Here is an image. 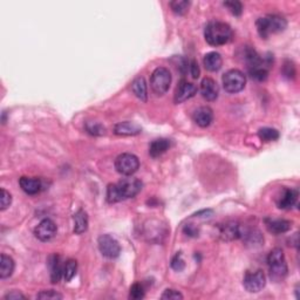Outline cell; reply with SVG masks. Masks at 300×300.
<instances>
[{
    "instance_id": "8992f818",
    "label": "cell",
    "mask_w": 300,
    "mask_h": 300,
    "mask_svg": "<svg viewBox=\"0 0 300 300\" xmlns=\"http://www.w3.org/2000/svg\"><path fill=\"white\" fill-rule=\"evenodd\" d=\"M222 81L223 87H224L226 92L236 94L244 89L246 83V78L243 72L238 71V69H231V71L226 72L225 74L223 75Z\"/></svg>"
},
{
    "instance_id": "5bb4252c",
    "label": "cell",
    "mask_w": 300,
    "mask_h": 300,
    "mask_svg": "<svg viewBox=\"0 0 300 300\" xmlns=\"http://www.w3.org/2000/svg\"><path fill=\"white\" fill-rule=\"evenodd\" d=\"M298 190L296 189H284L282 194L278 197L277 205L282 210H289L293 208L298 201Z\"/></svg>"
},
{
    "instance_id": "e575fe53",
    "label": "cell",
    "mask_w": 300,
    "mask_h": 300,
    "mask_svg": "<svg viewBox=\"0 0 300 300\" xmlns=\"http://www.w3.org/2000/svg\"><path fill=\"white\" fill-rule=\"evenodd\" d=\"M282 72H284V75L285 76H287V78L291 79L295 74L294 66H293V64H291V62H289V61H286L284 68H282Z\"/></svg>"
},
{
    "instance_id": "4316f807",
    "label": "cell",
    "mask_w": 300,
    "mask_h": 300,
    "mask_svg": "<svg viewBox=\"0 0 300 300\" xmlns=\"http://www.w3.org/2000/svg\"><path fill=\"white\" fill-rule=\"evenodd\" d=\"M170 8H172L173 12H175L176 15L183 16L188 12V10L190 8V2H187V0H176V2H172L169 4Z\"/></svg>"
},
{
    "instance_id": "44dd1931",
    "label": "cell",
    "mask_w": 300,
    "mask_h": 300,
    "mask_svg": "<svg viewBox=\"0 0 300 300\" xmlns=\"http://www.w3.org/2000/svg\"><path fill=\"white\" fill-rule=\"evenodd\" d=\"M170 148V142L169 139L167 138H159V139H155L154 142L150 144V148H149V154L152 158H160V156L165 154Z\"/></svg>"
},
{
    "instance_id": "3957f363",
    "label": "cell",
    "mask_w": 300,
    "mask_h": 300,
    "mask_svg": "<svg viewBox=\"0 0 300 300\" xmlns=\"http://www.w3.org/2000/svg\"><path fill=\"white\" fill-rule=\"evenodd\" d=\"M268 271H270L271 280L280 282L287 275V263H286L284 251L275 247L267 256Z\"/></svg>"
},
{
    "instance_id": "f1b7e54d",
    "label": "cell",
    "mask_w": 300,
    "mask_h": 300,
    "mask_svg": "<svg viewBox=\"0 0 300 300\" xmlns=\"http://www.w3.org/2000/svg\"><path fill=\"white\" fill-rule=\"evenodd\" d=\"M86 130L89 132L90 135L94 136H101L106 134V128L102 124L97 123V122H88L86 124Z\"/></svg>"
},
{
    "instance_id": "f546056e",
    "label": "cell",
    "mask_w": 300,
    "mask_h": 300,
    "mask_svg": "<svg viewBox=\"0 0 300 300\" xmlns=\"http://www.w3.org/2000/svg\"><path fill=\"white\" fill-rule=\"evenodd\" d=\"M224 6L229 9V11L232 13L233 16H240L243 12V5L240 2H225Z\"/></svg>"
},
{
    "instance_id": "83f0119b",
    "label": "cell",
    "mask_w": 300,
    "mask_h": 300,
    "mask_svg": "<svg viewBox=\"0 0 300 300\" xmlns=\"http://www.w3.org/2000/svg\"><path fill=\"white\" fill-rule=\"evenodd\" d=\"M145 295L144 287H143L142 284L139 282H135L134 285L130 287V291H129V298L132 300H139L143 299Z\"/></svg>"
},
{
    "instance_id": "52a82bcc",
    "label": "cell",
    "mask_w": 300,
    "mask_h": 300,
    "mask_svg": "<svg viewBox=\"0 0 300 300\" xmlns=\"http://www.w3.org/2000/svg\"><path fill=\"white\" fill-rule=\"evenodd\" d=\"M139 168V160L137 156L129 154V153H125V154L118 155L117 159L115 160V169L118 174L123 176H131L137 172Z\"/></svg>"
},
{
    "instance_id": "7402d4cb",
    "label": "cell",
    "mask_w": 300,
    "mask_h": 300,
    "mask_svg": "<svg viewBox=\"0 0 300 300\" xmlns=\"http://www.w3.org/2000/svg\"><path fill=\"white\" fill-rule=\"evenodd\" d=\"M131 90L136 97H138L143 102H146V100H148V90H146L144 78H142V76L136 78L131 83Z\"/></svg>"
},
{
    "instance_id": "d6986e66",
    "label": "cell",
    "mask_w": 300,
    "mask_h": 300,
    "mask_svg": "<svg viewBox=\"0 0 300 300\" xmlns=\"http://www.w3.org/2000/svg\"><path fill=\"white\" fill-rule=\"evenodd\" d=\"M20 187L27 195H37L40 193L43 183L39 179H33V177H22L19 181Z\"/></svg>"
},
{
    "instance_id": "603a6c76",
    "label": "cell",
    "mask_w": 300,
    "mask_h": 300,
    "mask_svg": "<svg viewBox=\"0 0 300 300\" xmlns=\"http://www.w3.org/2000/svg\"><path fill=\"white\" fill-rule=\"evenodd\" d=\"M74 232L76 235H81L88 229V215L86 211L79 210L74 215Z\"/></svg>"
},
{
    "instance_id": "484cf974",
    "label": "cell",
    "mask_w": 300,
    "mask_h": 300,
    "mask_svg": "<svg viewBox=\"0 0 300 300\" xmlns=\"http://www.w3.org/2000/svg\"><path fill=\"white\" fill-rule=\"evenodd\" d=\"M78 271V263L74 259H69L64 265V279L66 281H71L75 277Z\"/></svg>"
},
{
    "instance_id": "277c9868",
    "label": "cell",
    "mask_w": 300,
    "mask_h": 300,
    "mask_svg": "<svg viewBox=\"0 0 300 300\" xmlns=\"http://www.w3.org/2000/svg\"><path fill=\"white\" fill-rule=\"evenodd\" d=\"M256 25L259 36L263 39H267L271 34L285 31L286 27H287V22H286L285 18L278 15H268L258 19Z\"/></svg>"
},
{
    "instance_id": "d6a6232c",
    "label": "cell",
    "mask_w": 300,
    "mask_h": 300,
    "mask_svg": "<svg viewBox=\"0 0 300 300\" xmlns=\"http://www.w3.org/2000/svg\"><path fill=\"white\" fill-rule=\"evenodd\" d=\"M161 299H169V300H179V299H183L182 293H180L179 291L173 288H168L166 289L165 293L161 295Z\"/></svg>"
},
{
    "instance_id": "e0dca14e",
    "label": "cell",
    "mask_w": 300,
    "mask_h": 300,
    "mask_svg": "<svg viewBox=\"0 0 300 300\" xmlns=\"http://www.w3.org/2000/svg\"><path fill=\"white\" fill-rule=\"evenodd\" d=\"M142 128L134 122H120L114 127V132L120 136H135L141 134Z\"/></svg>"
},
{
    "instance_id": "5b68a950",
    "label": "cell",
    "mask_w": 300,
    "mask_h": 300,
    "mask_svg": "<svg viewBox=\"0 0 300 300\" xmlns=\"http://www.w3.org/2000/svg\"><path fill=\"white\" fill-rule=\"evenodd\" d=\"M170 83H172V74H170L169 69L159 67L153 72L152 78H150V86L156 95H163L168 92Z\"/></svg>"
},
{
    "instance_id": "836d02e7",
    "label": "cell",
    "mask_w": 300,
    "mask_h": 300,
    "mask_svg": "<svg viewBox=\"0 0 300 300\" xmlns=\"http://www.w3.org/2000/svg\"><path fill=\"white\" fill-rule=\"evenodd\" d=\"M38 299H62V295L58 292L50 289V291H43L37 295Z\"/></svg>"
},
{
    "instance_id": "d590c367",
    "label": "cell",
    "mask_w": 300,
    "mask_h": 300,
    "mask_svg": "<svg viewBox=\"0 0 300 300\" xmlns=\"http://www.w3.org/2000/svg\"><path fill=\"white\" fill-rule=\"evenodd\" d=\"M189 68H190V73H191V75H193L194 79L200 78V73L201 72H200V67H198V64L196 61H195V60L191 61Z\"/></svg>"
},
{
    "instance_id": "8d00e7d4",
    "label": "cell",
    "mask_w": 300,
    "mask_h": 300,
    "mask_svg": "<svg viewBox=\"0 0 300 300\" xmlns=\"http://www.w3.org/2000/svg\"><path fill=\"white\" fill-rule=\"evenodd\" d=\"M4 299L6 300H18V299H26V296L22 294V293L18 292V291H13L11 293H9V294H6L4 296Z\"/></svg>"
},
{
    "instance_id": "7c38bea8",
    "label": "cell",
    "mask_w": 300,
    "mask_h": 300,
    "mask_svg": "<svg viewBox=\"0 0 300 300\" xmlns=\"http://www.w3.org/2000/svg\"><path fill=\"white\" fill-rule=\"evenodd\" d=\"M201 93L207 101H215L219 94L217 82L211 78L203 79L201 82Z\"/></svg>"
},
{
    "instance_id": "2e32d148",
    "label": "cell",
    "mask_w": 300,
    "mask_h": 300,
    "mask_svg": "<svg viewBox=\"0 0 300 300\" xmlns=\"http://www.w3.org/2000/svg\"><path fill=\"white\" fill-rule=\"evenodd\" d=\"M64 265L65 264H62L60 256H58V254H53L48 259V266L51 270V280L53 284H57L64 277Z\"/></svg>"
},
{
    "instance_id": "ac0fdd59",
    "label": "cell",
    "mask_w": 300,
    "mask_h": 300,
    "mask_svg": "<svg viewBox=\"0 0 300 300\" xmlns=\"http://www.w3.org/2000/svg\"><path fill=\"white\" fill-rule=\"evenodd\" d=\"M292 226V222L287 219H267L266 228L268 231L273 235H280V233L287 232Z\"/></svg>"
},
{
    "instance_id": "ba28073f",
    "label": "cell",
    "mask_w": 300,
    "mask_h": 300,
    "mask_svg": "<svg viewBox=\"0 0 300 300\" xmlns=\"http://www.w3.org/2000/svg\"><path fill=\"white\" fill-rule=\"evenodd\" d=\"M99 244V250L102 253L103 257L109 258V259H114L117 258L121 253V246L116 239L110 235H102L99 237L97 240Z\"/></svg>"
},
{
    "instance_id": "cb8c5ba5",
    "label": "cell",
    "mask_w": 300,
    "mask_h": 300,
    "mask_svg": "<svg viewBox=\"0 0 300 300\" xmlns=\"http://www.w3.org/2000/svg\"><path fill=\"white\" fill-rule=\"evenodd\" d=\"M15 271V260L10 256L2 254V260H0V278L6 279L11 277Z\"/></svg>"
},
{
    "instance_id": "ffe728a7",
    "label": "cell",
    "mask_w": 300,
    "mask_h": 300,
    "mask_svg": "<svg viewBox=\"0 0 300 300\" xmlns=\"http://www.w3.org/2000/svg\"><path fill=\"white\" fill-rule=\"evenodd\" d=\"M203 64L208 71L217 72L222 67L223 59L219 53H216V52H210V53L205 54V57L203 59Z\"/></svg>"
},
{
    "instance_id": "9a60e30c",
    "label": "cell",
    "mask_w": 300,
    "mask_h": 300,
    "mask_svg": "<svg viewBox=\"0 0 300 300\" xmlns=\"http://www.w3.org/2000/svg\"><path fill=\"white\" fill-rule=\"evenodd\" d=\"M219 236L224 240H233L240 238L242 236V229L236 222H229L219 226Z\"/></svg>"
},
{
    "instance_id": "74e56055",
    "label": "cell",
    "mask_w": 300,
    "mask_h": 300,
    "mask_svg": "<svg viewBox=\"0 0 300 300\" xmlns=\"http://www.w3.org/2000/svg\"><path fill=\"white\" fill-rule=\"evenodd\" d=\"M184 233H187V235L190 237H196L198 236V230L195 228V226L189 224L186 225V228H184Z\"/></svg>"
},
{
    "instance_id": "6da1fadb",
    "label": "cell",
    "mask_w": 300,
    "mask_h": 300,
    "mask_svg": "<svg viewBox=\"0 0 300 300\" xmlns=\"http://www.w3.org/2000/svg\"><path fill=\"white\" fill-rule=\"evenodd\" d=\"M141 190V181L128 176L127 179H122L120 182L108 186L107 201L109 203H117V202L135 197Z\"/></svg>"
},
{
    "instance_id": "1f68e13d",
    "label": "cell",
    "mask_w": 300,
    "mask_h": 300,
    "mask_svg": "<svg viewBox=\"0 0 300 300\" xmlns=\"http://www.w3.org/2000/svg\"><path fill=\"white\" fill-rule=\"evenodd\" d=\"M11 203H12L11 194H10L8 190L2 189V200H0V205H2L0 209H2V211H5L6 209L11 205Z\"/></svg>"
},
{
    "instance_id": "7a4b0ae2",
    "label": "cell",
    "mask_w": 300,
    "mask_h": 300,
    "mask_svg": "<svg viewBox=\"0 0 300 300\" xmlns=\"http://www.w3.org/2000/svg\"><path fill=\"white\" fill-rule=\"evenodd\" d=\"M205 40L211 46L218 47L231 41L233 32L228 24L222 22H211L205 26Z\"/></svg>"
},
{
    "instance_id": "4dcf8cb0",
    "label": "cell",
    "mask_w": 300,
    "mask_h": 300,
    "mask_svg": "<svg viewBox=\"0 0 300 300\" xmlns=\"http://www.w3.org/2000/svg\"><path fill=\"white\" fill-rule=\"evenodd\" d=\"M172 267H173V270H175L177 272H181L184 270V267H186V263H184V260L182 258V253L177 252L175 254V257L172 259Z\"/></svg>"
},
{
    "instance_id": "4fadbf2b",
    "label": "cell",
    "mask_w": 300,
    "mask_h": 300,
    "mask_svg": "<svg viewBox=\"0 0 300 300\" xmlns=\"http://www.w3.org/2000/svg\"><path fill=\"white\" fill-rule=\"evenodd\" d=\"M193 118L197 125L202 128H207L214 121V111L209 107H200L194 111Z\"/></svg>"
},
{
    "instance_id": "30bf717a",
    "label": "cell",
    "mask_w": 300,
    "mask_h": 300,
    "mask_svg": "<svg viewBox=\"0 0 300 300\" xmlns=\"http://www.w3.org/2000/svg\"><path fill=\"white\" fill-rule=\"evenodd\" d=\"M57 231L58 229L55 223L50 218H45L34 229V235L41 242H48L57 235Z\"/></svg>"
},
{
    "instance_id": "8fae6325",
    "label": "cell",
    "mask_w": 300,
    "mask_h": 300,
    "mask_svg": "<svg viewBox=\"0 0 300 300\" xmlns=\"http://www.w3.org/2000/svg\"><path fill=\"white\" fill-rule=\"evenodd\" d=\"M197 93V87L194 85V83L188 82L187 80H182L179 83V86L176 87L175 90V102L176 103H182L184 101L191 99L196 95Z\"/></svg>"
},
{
    "instance_id": "9c48e42d",
    "label": "cell",
    "mask_w": 300,
    "mask_h": 300,
    "mask_svg": "<svg viewBox=\"0 0 300 300\" xmlns=\"http://www.w3.org/2000/svg\"><path fill=\"white\" fill-rule=\"evenodd\" d=\"M243 285L247 292L257 293L261 291L266 285V277L261 270L256 272H246L243 279Z\"/></svg>"
},
{
    "instance_id": "d4e9b609",
    "label": "cell",
    "mask_w": 300,
    "mask_h": 300,
    "mask_svg": "<svg viewBox=\"0 0 300 300\" xmlns=\"http://www.w3.org/2000/svg\"><path fill=\"white\" fill-rule=\"evenodd\" d=\"M258 136H259V138L264 142L277 141V139L279 138V131L275 130V129H273V128L265 127V128L259 129V131H258Z\"/></svg>"
}]
</instances>
